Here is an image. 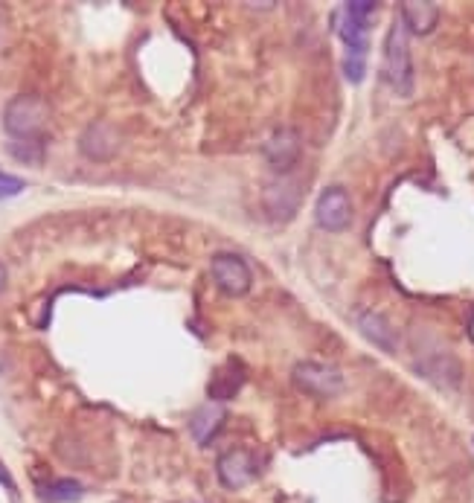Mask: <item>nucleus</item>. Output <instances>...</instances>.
Listing matches in <instances>:
<instances>
[{
    "instance_id": "ddd939ff",
    "label": "nucleus",
    "mask_w": 474,
    "mask_h": 503,
    "mask_svg": "<svg viewBox=\"0 0 474 503\" xmlns=\"http://www.w3.org/2000/svg\"><path fill=\"white\" fill-rule=\"evenodd\" d=\"M84 495V486L79 480H50V483H41L38 486V498L44 503H76Z\"/></svg>"
},
{
    "instance_id": "20e7f679",
    "label": "nucleus",
    "mask_w": 474,
    "mask_h": 503,
    "mask_svg": "<svg viewBox=\"0 0 474 503\" xmlns=\"http://www.w3.org/2000/svg\"><path fill=\"white\" fill-rule=\"evenodd\" d=\"M294 384L309 396L318 399H332L343 390V376L341 370L321 364V361H300L291 372Z\"/></svg>"
},
{
    "instance_id": "423d86ee",
    "label": "nucleus",
    "mask_w": 474,
    "mask_h": 503,
    "mask_svg": "<svg viewBox=\"0 0 474 503\" xmlns=\"http://www.w3.org/2000/svg\"><path fill=\"white\" fill-rule=\"evenodd\" d=\"M256 471H260V463H256V457L245 449H233L219 457V463H215V474H219V483L230 492H239V488H245L253 478Z\"/></svg>"
},
{
    "instance_id": "f03ea898",
    "label": "nucleus",
    "mask_w": 474,
    "mask_h": 503,
    "mask_svg": "<svg viewBox=\"0 0 474 503\" xmlns=\"http://www.w3.org/2000/svg\"><path fill=\"white\" fill-rule=\"evenodd\" d=\"M50 120V108L38 94H18L4 111V128L15 140H38Z\"/></svg>"
},
{
    "instance_id": "a211bd4d",
    "label": "nucleus",
    "mask_w": 474,
    "mask_h": 503,
    "mask_svg": "<svg viewBox=\"0 0 474 503\" xmlns=\"http://www.w3.org/2000/svg\"><path fill=\"white\" fill-rule=\"evenodd\" d=\"M4 289H6V268L0 262V294H4Z\"/></svg>"
},
{
    "instance_id": "dca6fc26",
    "label": "nucleus",
    "mask_w": 474,
    "mask_h": 503,
    "mask_svg": "<svg viewBox=\"0 0 474 503\" xmlns=\"http://www.w3.org/2000/svg\"><path fill=\"white\" fill-rule=\"evenodd\" d=\"M341 70H343V76H347L352 84H358L364 79V74H367V59L361 53H347V55H343V62H341Z\"/></svg>"
},
{
    "instance_id": "39448f33",
    "label": "nucleus",
    "mask_w": 474,
    "mask_h": 503,
    "mask_svg": "<svg viewBox=\"0 0 474 503\" xmlns=\"http://www.w3.org/2000/svg\"><path fill=\"white\" fill-rule=\"evenodd\" d=\"M210 271H212L215 285H219L227 297H245L251 291V282H253L251 268L239 253H215L210 262Z\"/></svg>"
},
{
    "instance_id": "9d476101",
    "label": "nucleus",
    "mask_w": 474,
    "mask_h": 503,
    "mask_svg": "<svg viewBox=\"0 0 474 503\" xmlns=\"http://www.w3.org/2000/svg\"><path fill=\"white\" fill-rule=\"evenodd\" d=\"M401 24L413 35H430L439 24V6L428 4V0H408L401 4Z\"/></svg>"
},
{
    "instance_id": "2eb2a0df",
    "label": "nucleus",
    "mask_w": 474,
    "mask_h": 503,
    "mask_svg": "<svg viewBox=\"0 0 474 503\" xmlns=\"http://www.w3.org/2000/svg\"><path fill=\"white\" fill-rule=\"evenodd\" d=\"M343 9H347V15L352 21H358V24L370 30V24H372V18H376V9L379 6L372 4V0H350V4H343Z\"/></svg>"
},
{
    "instance_id": "f8f14e48",
    "label": "nucleus",
    "mask_w": 474,
    "mask_h": 503,
    "mask_svg": "<svg viewBox=\"0 0 474 503\" xmlns=\"http://www.w3.org/2000/svg\"><path fill=\"white\" fill-rule=\"evenodd\" d=\"M332 24H335V33H338V38L347 44V50L350 53H367V44H370V38H367V26H361L358 21H352L350 15H347V9H338L335 15H332Z\"/></svg>"
},
{
    "instance_id": "f257e3e1",
    "label": "nucleus",
    "mask_w": 474,
    "mask_h": 503,
    "mask_svg": "<svg viewBox=\"0 0 474 503\" xmlns=\"http://www.w3.org/2000/svg\"><path fill=\"white\" fill-rule=\"evenodd\" d=\"M384 79L399 96L413 94V59L408 44V30L401 21H393L384 38Z\"/></svg>"
},
{
    "instance_id": "6e6552de",
    "label": "nucleus",
    "mask_w": 474,
    "mask_h": 503,
    "mask_svg": "<svg viewBox=\"0 0 474 503\" xmlns=\"http://www.w3.org/2000/svg\"><path fill=\"white\" fill-rule=\"evenodd\" d=\"M79 149L88 161H111L120 152V132L108 123H91L79 140Z\"/></svg>"
},
{
    "instance_id": "7ed1b4c3",
    "label": "nucleus",
    "mask_w": 474,
    "mask_h": 503,
    "mask_svg": "<svg viewBox=\"0 0 474 503\" xmlns=\"http://www.w3.org/2000/svg\"><path fill=\"white\" fill-rule=\"evenodd\" d=\"M314 222L326 233H343L352 224V201L343 186H326L314 204Z\"/></svg>"
},
{
    "instance_id": "f3484780",
    "label": "nucleus",
    "mask_w": 474,
    "mask_h": 503,
    "mask_svg": "<svg viewBox=\"0 0 474 503\" xmlns=\"http://www.w3.org/2000/svg\"><path fill=\"white\" fill-rule=\"evenodd\" d=\"M26 190V183L15 175H6V172H0V201H6V198H15L18 192Z\"/></svg>"
},
{
    "instance_id": "0eeeda50",
    "label": "nucleus",
    "mask_w": 474,
    "mask_h": 503,
    "mask_svg": "<svg viewBox=\"0 0 474 503\" xmlns=\"http://www.w3.org/2000/svg\"><path fill=\"white\" fill-rule=\"evenodd\" d=\"M300 149H303V143H300V134L294 128H277V132L265 140L262 154L277 175H289L300 161Z\"/></svg>"
},
{
    "instance_id": "1a4fd4ad",
    "label": "nucleus",
    "mask_w": 474,
    "mask_h": 503,
    "mask_svg": "<svg viewBox=\"0 0 474 503\" xmlns=\"http://www.w3.org/2000/svg\"><path fill=\"white\" fill-rule=\"evenodd\" d=\"M358 332H361L372 347H379L384 352H396L399 350V332L390 326V321L379 311H364L358 318Z\"/></svg>"
},
{
    "instance_id": "4468645a",
    "label": "nucleus",
    "mask_w": 474,
    "mask_h": 503,
    "mask_svg": "<svg viewBox=\"0 0 474 503\" xmlns=\"http://www.w3.org/2000/svg\"><path fill=\"white\" fill-rule=\"evenodd\" d=\"M224 422V410L222 408H204L193 422V437L198 445H210V439L219 434V428Z\"/></svg>"
},
{
    "instance_id": "9b49d317",
    "label": "nucleus",
    "mask_w": 474,
    "mask_h": 503,
    "mask_svg": "<svg viewBox=\"0 0 474 503\" xmlns=\"http://www.w3.org/2000/svg\"><path fill=\"white\" fill-rule=\"evenodd\" d=\"M265 207H268L271 215H274V219L289 222L300 207V186H294L291 181H285V178L277 181V183H271L265 190Z\"/></svg>"
}]
</instances>
